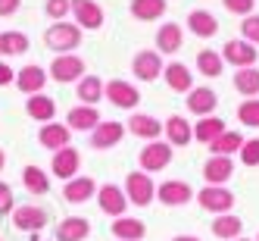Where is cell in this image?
Wrapping results in <instances>:
<instances>
[{
  "mask_svg": "<svg viewBox=\"0 0 259 241\" xmlns=\"http://www.w3.org/2000/svg\"><path fill=\"white\" fill-rule=\"evenodd\" d=\"M22 7V0H0V19H10V16H16Z\"/></svg>",
  "mask_w": 259,
  "mask_h": 241,
  "instance_id": "44",
  "label": "cell"
},
{
  "mask_svg": "<svg viewBox=\"0 0 259 241\" xmlns=\"http://www.w3.org/2000/svg\"><path fill=\"white\" fill-rule=\"evenodd\" d=\"M75 97H78V104L97 107L103 100V79H97V76H81L75 82Z\"/></svg>",
  "mask_w": 259,
  "mask_h": 241,
  "instance_id": "27",
  "label": "cell"
},
{
  "mask_svg": "<svg viewBox=\"0 0 259 241\" xmlns=\"http://www.w3.org/2000/svg\"><path fill=\"white\" fill-rule=\"evenodd\" d=\"M188 31L194 35V38H215L219 35V19L209 13V10H191L188 13Z\"/></svg>",
  "mask_w": 259,
  "mask_h": 241,
  "instance_id": "22",
  "label": "cell"
},
{
  "mask_svg": "<svg viewBox=\"0 0 259 241\" xmlns=\"http://www.w3.org/2000/svg\"><path fill=\"white\" fill-rule=\"evenodd\" d=\"M109 232H113V238H116V241H144V235H147V226H144V219L119 216V219H113V226H109Z\"/></svg>",
  "mask_w": 259,
  "mask_h": 241,
  "instance_id": "26",
  "label": "cell"
},
{
  "mask_svg": "<svg viewBox=\"0 0 259 241\" xmlns=\"http://www.w3.org/2000/svg\"><path fill=\"white\" fill-rule=\"evenodd\" d=\"M169 4L165 0H132V16L138 22H153V19H162Z\"/></svg>",
  "mask_w": 259,
  "mask_h": 241,
  "instance_id": "33",
  "label": "cell"
},
{
  "mask_svg": "<svg viewBox=\"0 0 259 241\" xmlns=\"http://www.w3.org/2000/svg\"><path fill=\"white\" fill-rule=\"evenodd\" d=\"M91 235V222L84 216H66L57 226V241H84Z\"/></svg>",
  "mask_w": 259,
  "mask_h": 241,
  "instance_id": "28",
  "label": "cell"
},
{
  "mask_svg": "<svg viewBox=\"0 0 259 241\" xmlns=\"http://www.w3.org/2000/svg\"><path fill=\"white\" fill-rule=\"evenodd\" d=\"M162 79H165V85H169L172 91H178V94H188V91L194 88V72L184 63H165Z\"/></svg>",
  "mask_w": 259,
  "mask_h": 241,
  "instance_id": "25",
  "label": "cell"
},
{
  "mask_svg": "<svg viewBox=\"0 0 259 241\" xmlns=\"http://www.w3.org/2000/svg\"><path fill=\"white\" fill-rule=\"evenodd\" d=\"M44 44L53 50V53H75L81 47V28L75 22H53L47 31H44Z\"/></svg>",
  "mask_w": 259,
  "mask_h": 241,
  "instance_id": "1",
  "label": "cell"
},
{
  "mask_svg": "<svg viewBox=\"0 0 259 241\" xmlns=\"http://www.w3.org/2000/svg\"><path fill=\"white\" fill-rule=\"evenodd\" d=\"M181 44H184V31H181L178 22L159 25V31H156V53L159 57H172V53L181 50Z\"/></svg>",
  "mask_w": 259,
  "mask_h": 241,
  "instance_id": "20",
  "label": "cell"
},
{
  "mask_svg": "<svg viewBox=\"0 0 259 241\" xmlns=\"http://www.w3.org/2000/svg\"><path fill=\"white\" fill-rule=\"evenodd\" d=\"M97 207H100V213H106V216H113V219H119V216H125V210H128V197H125V191L119 188V185H113V182H106V185H97Z\"/></svg>",
  "mask_w": 259,
  "mask_h": 241,
  "instance_id": "7",
  "label": "cell"
},
{
  "mask_svg": "<svg viewBox=\"0 0 259 241\" xmlns=\"http://www.w3.org/2000/svg\"><path fill=\"white\" fill-rule=\"evenodd\" d=\"M25 113L34 119V122H53V116H57V104H53V97L47 94H31L25 100Z\"/></svg>",
  "mask_w": 259,
  "mask_h": 241,
  "instance_id": "29",
  "label": "cell"
},
{
  "mask_svg": "<svg viewBox=\"0 0 259 241\" xmlns=\"http://www.w3.org/2000/svg\"><path fill=\"white\" fill-rule=\"evenodd\" d=\"M222 7L234 16H250L256 10V0H222Z\"/></svg>",
  "mask_w": 259,
  "mask_h": 241,
  "instance_id": "42",
  "label": "cell"
},
{
  "mask_svg": "<svg viewBox=\"0 0 259 241\" xmlns=\"http://www.w3.org/2000/svg\"><path fill=\"white\" fill-rule=\"evenodd\" d=\"M22 185L28 194H47L50 191V176L44 169H38V166H25L22 169Z\"/></svg>",
  "mask_w": 259,
  "mask_h": 241,
  "instance_id": "37",
  "label": "cell"
},
{
  "mask_svg": "<svg viewBox=\"0 0 259 241\" xmlns=\"http://www.w3.org/2000/svg\"><path fill=\"white\" fill-rule=\"evenodd\" d=\"M240 144H244V135H240V132H228V128H225V132L209 144V154L212 157H234L240 151Z\"/></svg>",
  "mask_w": 259,
  "mask_h": 241,
  "instance_id": "34",
  "label": "cell"
},
{
  "mask_svg": "<svg viewBox=\"0 0 259 241\" xmlns=\"http://www.w3.org/2000/svg\"><path fill=\"white\" fill-rule=\"evenodd\" d=\"M172 241H203V238H197V235H175Z\"/></svg>",
  "mask_w": 259,
  "mask_h": 241,
  "instance_id": "46",
  "label": "cell"
},
{
  "mask_svg": "<svg viewBox=\"0 0 259 241\" xmlns=\"http://www.w3.org/2000/svg\"><path fill=\"white\" fill-rule=\"evenodd\" d=\"M0 241H4V238H0Z\"/></svg>",
  "mask_w": 259,
  "mask_h": 241,
  "instance_id": "50",
  "label": "cell"
},
{
  "mask_svg": "<svg viewBox=\"0 0 259 241\" xmlns=\"http://www.w3.org/2000/svg\"><path fill=\"white\" fill-rule=\"evenodd\" d=\"M66 125L72 128V132H94V128L100 125V113H97V107H88V104L72 107L69 113H66Z\"/></svg>",
  "mask_w": 259,
  "mask_h": 241,
  "instance_id": "18",
  "label": "cell"
},
{
  "mask_svg": "<svg viewBox=\"0 0 259 241\" xmlns=\"http://www.w3.org/2000/svg\"><path fill=\"white\" fill-rule=\"evenodd\" d=\"M103 97L113 104V107H119V110H138L141 91H138L132 82H125V79H109V82L103 85Z\"/></svg>",
  "mask_w": 259,
  "mask_h": 241,
  "instance_id": "5",
  "label": "cell"
},
{
  "mask_svg": "<svg viewBox=\"0 0 259 241\" xmlns=\"http://www.w3.org/2000/svg\"><path fill=\"white\" fill-rule=\"evenodd\" d=\"M94 194H97V182L91 176H75V179H69L63 185V200L66 203H84Z\"/></svg>",
  "mask_w": 259,
  "mask_h": 241,
  "instance_id": "19",
  "label": "cell"
},
{
  "mask_svg": "<svg viewBox=\"0 0 259 241\" xmlns=\"http://www.w3.org/2000/svg\"><path fill=\"white\" fill-rule=\"evenodd\" d=\"M47 69L44 66H38V63H31V66H22L19 72H16V88L22 91V94H41L44 91V85H47Z\"/></svg>",
  "mask_w": 259,
  "mask_h": 241,
  "instance_id": "15",
  "label": "cell"
},
{
  "mask_svg": "<svg viewBox=\"0 0 259 241\" xmlns=\"http://www.w3.org/2000/svg\"><path fill=\"white\" fill-rule=\"evenodd\" d=\"M81 169V154H78V147H60V151H53V160H50V173L69 182V179H75Z\"/></svg>",
  "mask_w": 259,
  "mask_h": 241,
  "instance_id": "10",
  "label": "cell"
},
{
  "mask_svg": "<svg viewBox=\"0 0 259 241\" xmlns=\"http://www.w3.org/2000/svg\"><path fill=\"white\" fill-rule=\"evenodd\" d=\"M222 60L228 66H234V69H247V66H253L259 60V50L244 38H237V41L231 38V41H225V47H222Z\"/></svg>",
  "mask_w": 259,
  "mask_h": 241,
  "instance_id": "11",
  "label": "cell"
},
{
  "mask_svg": "<svg viewBox=\"0 0 259 241\" xmlns=\"http://www.w3.org/2000/svg\"><path fill=\"white\" fill-rule=\"evenodd\" d=\"M234 176V160L231 157H209L203 163V179L206 185H228Z\"/></svg>",
  "mask_w": 259,
  "mask_h": 241,
  "instance_id": "24",
  "label": "cell"
},
{
  "mask_svg": "<svg viewBox=\"0 0 259 241\" xmlns=\"http://www.w3.org/2000/svg\"><path fill=\"white\" fill-rule=\"evenodd\" d=\"M212 235L219 241H234V238L244 235V219H237L234 213H222L212 219Z\"/></svg>",
  "mask_w": 259,
  "mask_h": 241,
  "instance_id": "30",
  "label": "cell"
},
{
  "mask_svg": "<svg viewBox=\"0 0 259 241\" xmlns=\"http://www.w3.org/2000/svg\"><path fill=\"white\" fill-rule=\"evenodd\" d=\"M162 69H165V63H162V57L156 50H141V53H135V60H132V72H135V79H141V82H156L162 76Z\"/></svg>",
  "mask_w": 259,
  "mask_h": 241,
  "instance_id": "14",
  "label": "cell"
},
{
  "mask_svg": "<svg viewBox=\"0 0 259 241\" xmlns=\"http://www.w3.org/2000/svg\"><path fill=\"white\" fill-rule=\"evenodd\" d=\"M219 107V94L212 88H191L188 91V113L194 116H212Z\"/></svg>",
  "mask_w": 259,
  "mask_h": 241,
  "instance_id": "21",
  "label": "cell"
},
{
  "mask_svg": "<svg viewBox=\"0 0 259 241\" xmlns=\"http://www.w3.org/2000/svg\"><path fill=\"white\" fill-rule=\"evenodd\" d=\"M10 82H16V72L10 69V63H4V60H0V88H4V85H10Z\"/></svg>",
  "mask_w": 259,
  "mask_h": 241,
  "instance_id": "45",
  "label": "cell"
},
{
  "mask_svg": "<svg viewBox=\"0 0 259 241\" xmlns=\"http://www.w3.org/2000/svg\"><path fill=\"white\" fill-rule=\"evenodd\" d=\"M50 222V213L44 207H34V203H22V207L13 210V226L19 232H41L44 226Z\"/></svg>",
  "mask_w": 259,
  "mask_h": 241,
  "instance_id": "12",
  "label": "cell"
},
{
  "mask_svg": "<svg viewBox=\"0 0 259 241\" xmlns=\"http://www.w3.org/2000/svg\"><path fill=\"white\" fill-rule=\"evenodd\" d=\"M72 19H75V25L81 31H97L103 25V7L97 4V0H72Z\"/></svg>",
  "mask_w": 259,
  "mask_h": 241,
  "instance_id": "8",
  "label": "cell"
},
{
  "mask_svg": "<svg viewBox=\"0 0 259 241\" xmlns=\"http://www.w3.org/2000/svg\"><path fill=\"white\" fill-rule=\"evenodd\" d=\"M162 135H165V141H169L172 147H188L194 141V125L184 116L172 113L169 119H165V125H162Z\"/></svg>",
  "mask_w": 259,
  "mask_h": 241,
  "instance_id": "17",
  "label": "cell"
},
{
  "mask_svg": "<svg viewBox=\"0 0 259 241\" xmlns=\"http://www.w3.org/2000/svg\"><path fill=\"white\" fill-rule=\"evenodd\" d=\"M240 38L250 41L253 47L259 44V13H250V16L240 19Z\"/></svg>",
  "mask_w": 259,
  "mask_h": 241,
  "instance_id": "40",
  "label": "cell"
},
{
  "mask_svg": "<svg viewBox=\"0 0 259 241\" xmlns=\"http://www.w3.org/2000/svg\"><path fill=\"white\" fill-rule=\"evenodd\" d=\"M237 157H240V163H244V166H259V138H244Z\"/></svg>",
  "mask_w": 259,
  "mask_h": 241,
  "instance_id": "41",
  "label": "cell"
},
{
  "mask_svg": "<svg viewBox=\"0 0 259 241\" xmlns=\"http://www.w3.org/2000/svg\"><path fill=\"white\" fill-rule=\"evenodd\" d=\"M128 132H132L135 138H144V141H156L162 135V122L150 113H132V119H128Z\"/></svg>",
  "mask_w": 259,
  "mask_h": 241,
  "instance_id": "23",
  "label": "cell"
},
{
  "mask_svg": "<svg viewBox=\"0 0 259 241\" xmlns=\"http://www.w3.org/2000/svg\"><path fill=\"white\" fill-rule=\"evenodd\" d=\"M197 72L206 79H219L225 72V60H222L219 50H200L197 53Z\"/></svg>",
  "mask_w": 259,
  "mask_h": 241,
  "instance_id": "35",
  "label": "cell"
},
{
  "mask_svg": "<svg viewBox=\"0 0 259 241\" xmlns=\"http://www.w3.org/2000/svg\"><path fill=\"white\" fill-rule=\"evenodd\" d=\"M237 119L250 125V128H259V97H247L244 104L237 107Z\"/></svg>",
  "mask_w": 259,
  "mask_h": 241,
  "instance_id": "38",
  "label": "cell"
},
{
  "mask_svg": "<svg viewBox=\"0 0 259 241\" xmlns=\"http://www.w3.org/2000/svg\"><path fill=\"white\" fill-rule=\"evenodd\" d=\"M84 60L78 57V53H57L53 57V63H50V72L47 76L53 79V82H60V85H75L81 76H84Z\"/></svg>",
  "mask_w": 259,
  "mask_h": 241,
  "instance_id": "3",
  "label": "cell"
},
{
  "mask_svg": "<svg viewBox=\"0 0 259 241\" xmlns=\"http://www.w3.org/2000/svg\"><path fill=\"white\" fill-rule=\"evenodd\" d=\"M197 197V203L206 213H215V216H222V213H228L231 207H234V191H228L225 185H206L203 191H197L194 194Z\"/></svg>",
  "mask_w": 259,
  "mask_h": 241,
  "instance_id": "6",
  "label": "cell"
},
{
  "mask_svg": "<svg viewBox=\"0 0 259 241\" xmlns=\"http://www.w3.org/2000/svg\"><path fill=\"white\" fill-rule=\"evenodd\" d=\"M234 88H237V94H244V100L259 97V69H253V66L237 69L234 72Z\"/></svg>",
  "mask_w": 259,
  "mask_h": 241,
  "instance_id": "36",
  "label": "cell"
},
{
  "mask_svg": "<svg viewBox=\"0 0 259 241\" xmlns=\"http://www.w3.org/2000/svg\"><path fill=\"white\" fill-rule=\"evenodd\" d=\"M125 197L128 203H135V207H150L156 200V185H153V176L144 173V169H135L125 176Z\"/></svg>",
  "mask_w": 259,
  "mask_h": 241,
  "instance_id": "2",
  "label": "cell"
},
{
  "mask_svg": "<svg viewBox=\"0 0 259 241\" xmlns=\"http://www.w3.org/2000/svg\"><path fill=\"white\" fill-rule=\"evenodd\" d=\"M38 144L47 147V151H60V147L72 144V128L66 122H44L38 132Z\"/></svg>",
  "mask_w": 259,
  "mask_h": 241,
  "instance_id": "16",
  "label": "cell"
},
{
  "mask_svg": "<svg viewBox=\"0 0 259 241\" xmlns=\"http://www.w3.org/2000/svg\"><path fill=\"white\" fill-rule=\"evenodd\" d=\"M222 132H225V119H219V116H200L197 125H194V141L209 147Z\"/></svg>",
  "mask_w": 259,
  "mask_h": 241,
  "instance_id": "32",
  "label": "cell"
},
{
  "mask_svg": "<svg viewBox=\"0 0 259 241\" xmlns=\"http://www.w3.org/2000/svg\"><path fill=\"white\" fill-rule=\"evenodd\" d=\"M69 13H72V0H47L44 4V16L53 19V22L69 19Z\"/></svg>",
  "mask_w": 259,
  "mask_h": 241,
  "instance_id": "39",
  "label": "cell"
},
{
  "mask_svg": "<svg viewBox=\"0 0 259 241\" xmlns=\"http://www.w3.org/2000/svg\"><path fill=\"white\" fill-rule=\"evenodd\" d=\"M4 166H7V154L0 151V173H4Z\"/></svg>",
  "mask_w": 259,
  "mask_h": 241,
  "instance_id": "47",
  "label": "cell"
},
{
  "mask_svg": "<svg viewBox=\"0 0 259 241\" xmlns=\"http://www.w3.org/2000/svg\"><path fill=\"white\" fill-rule=\"evenodd\" d=\"M31 41L25 31H0V57H22V53H28Z\"/></svg>",
  "mask_w": 259,
  "mask_h": 241,
  "instance_id": "31",
  "label": "cell"
},
{
  "mask_svg": "<svg viewBox=\"0 0 259 241\" xmlns=\"http://www.w3.org/2000/svg\"><path fill=\"white\" fill-rule=\"evenodd\" d=\"M256 241H259V235H256Z\"/></svg>",
  "mask_w": 259,
  "mask_h": 241,
  "instance_id": "49",
  "label": "cell"
},
{
  "mask_svg": "<svg viewBox=\"0 0 259 241\" xmlns=\"http://www.w3.org/2000/svg\"><path fill=\"white\" fill-rule=\"evenodd\" d=\"M234 241H253V238H244V235H240V238H234Z\"/></svg>",
  "mask_w": 259,
  "mask_h": 241,
  "instance_id": "48",
  "label": "cell"
},
{
  "mask_svg": "<svg viewBox=\"0 0 259 241\" xmlns=\"http://www.w3.org/2000/svg\"><path fill=\"white\" fill-rule=\"evenodd\" d=\"M194 188L188 182H181V179H169V182H159V188H156V200L162 203V207H184V203H191L194 200Z\"/></svg>",
  "mask_w": 259,
  "mask_h": 241,
  "instance_id": "9",
  "label": "cell"
},
{
  "mask_svg": "<svg viewBox=\"0 0 259 241\" xmlns=\"http://www.w3.org/2000/svg\"><path fill=\"white\" fill-rule=\"evenodd\" d=\"M125 132H128V128L119 119H100V125L91 132V147H94V151H109V147L122 144Z\"/></svg>",
  "mask_w": 259,
  "mask_h": 241,
  "instance_id": "13",
  "label": "cell"
},
{
  "mask_svg": "<svg viewBox=\"0 0 259 241\" xmlns=\"http://www.w3.org/2000/svg\"><path fill=\"white\" fill-rule=\"evenodd\" d=\"M172 157H175V147L169 144V141H150V144H144V151H141V157H138V163H141V169L144 173H159V169H169V163H172Z\"/></svg>",
  "mask_w": 259,
  "mask_h": 241,
  "instance_id": "4",
  "label": "cell"
},
{
  "mask_svg": "<svg viewBox=\"0 0 259 241\" xmlns=\"http://www.w3.org/2000/svg\"><path fill=\"white\" fill-rule=\"evenodd\" d=\"M13 210H16L13 188H10V182H0V216H10Z\"/></svg>",
  "mask_w": 259,
  "mask_h": 241,
  "instance_id": "43",
  "label": "cell"
}]
</instances>
